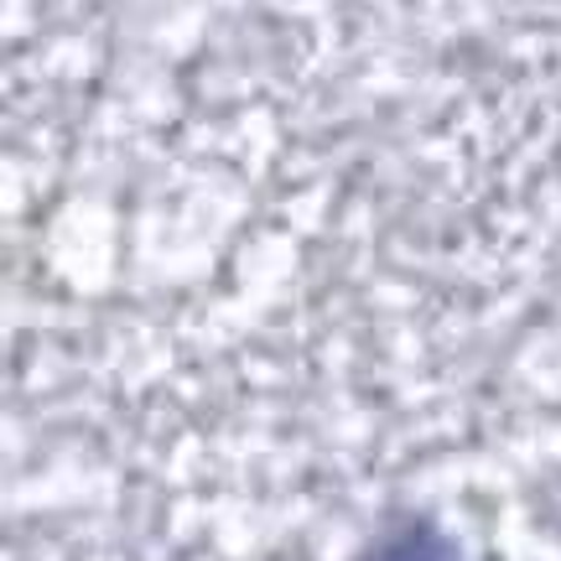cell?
<instances>
[{
  "label": "cell",
  "instance_id": "obj_1",
  "mask_svg": "<svg viewBox=\"0 0 561 561\" xmlns=\"http://www.w3.org/2000/svg\"><path fill=\"white\" fill-rule=\"evenodd\" d=\"M364 561H462V557L442 530H432V525H405V530H390L385 541L369 546Z\"/></svg>",
  "mask_w": 561,
  "mask_h": 561
}]
</instances>
